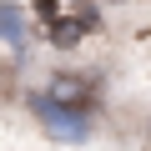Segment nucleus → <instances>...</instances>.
I'll return each instance as SVG.
<instances>
[{"label": "nucleus", "instance_id": "f257e3e1", "mask_svg": "<svg viewBox=\"0 0 151 151\" xmlns=\"http://www.w3.org/2000/svg\"><path fill=\"white\" fill-rule=\"evenodd\" d=\"M86 30H96V5H91V0H70L65 10L55 5V15H50V35H55L60 45L81 40Z\"/></svg>", "mask_w": 151, "mask_h": 151}, {"label": "nucleus", "instance_id": "f03ea898", "mask_svg": "<svg viewBox=\"0 0 151 151\" xmlns=\"http://www.w3.org/2000/svg\"><path fill=\"white\" fill-rule=\"evenodd\" d=\"M35 116H40L55 136H86V116L76 111V106H55L50 96H40V101H35Z\"/></svg>", "mask_w": 151, "mask_h": 151}, {"label": "nucleus", "instance_id": "7ed1b4c3", "mask_svg": "<svg viewBox=\"0 0 151 151\" xmlns=\"http://www.w3.org/2000/svg\"><path fill=\"white\" fill-rule=\"evenodd\" d=\"M50 101L81 111V101H86V81H76V76H55V81H50Z\"/></svg>", "mask_w": 151, "mask_h": 151}, {"label": "nucleus", "instance_id": "20e7f679", "mask_svg": "<svg viewBox=\"0 0 151 151\" xmlns=\"http://www.w3.org/2000/svg\"><path fill=\"white\" fill-rule=\"evenodd\" d=\"M10 96H15V70L0 60V101H10Z\"/></svg>", "mask_w": 151, "mask_h": 151}, {"label": "nucleus", "instance_id": "39448f33", "mask_svg": "<svg viewBox=\"0 0 151 151\" xmlns=\"http://www.w3.org/2000/svg\"><path fill=\"white\" fill-rule=\"evenodd\" d=\"M116 5H121V0H116Z\"/></svg>", "mask_w": 151, "mask_h": 151}]
</instances>
